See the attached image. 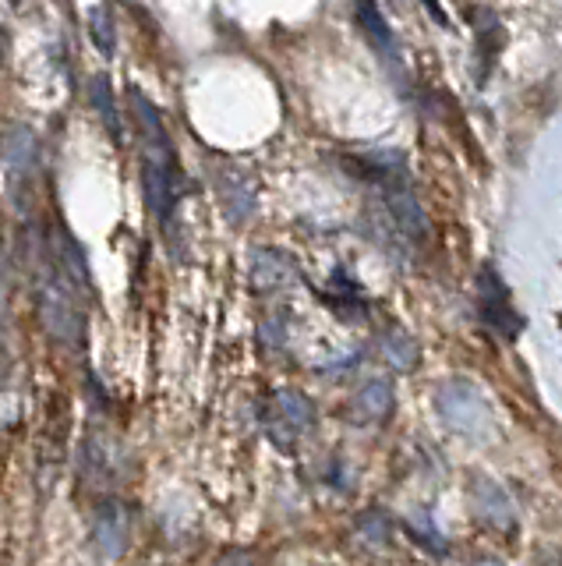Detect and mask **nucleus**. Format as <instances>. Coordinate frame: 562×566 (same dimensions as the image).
<instances>
[{
	"label": "nucleus",
	"instance_id": "6e6552de",
	"mask_svg": "<svg viewBox=\"0 0 562 566\" xmlns=\"http://www.w3.org/2000/svg\"><path fill=\"white\" fill-rule=\"evenodd\" d=\"M385 206H390L393 212V220L400 223V230L407 238H425L428 234V220H425V212H421L417 199H414V191L403 185V181H393L390 177V185H385Z\"/></svg>",
	"mask_w": 562,
	"mask_h": 566
},
{
	"label": "nucleus",
	"instance_id": "1a4fd4ad",
	"mask_svg": "<svg viewBox=\"0 0 562 566\" xmlns=\"http://www.w3.org/2000/svg\"><path fill=\"white\" fill-rule=\"evenodd\" d=\"M358 22L368 35V43H372L379 53H382V61H390V64H400V50H396V35L390 29V22H385V14L379 11L375 0H358Z\"/></svg>",
	"mask_w": 562,
	"mask_h": 566
},
{
	"label": "nucleus",
	"instance_id": "9d476101",
	"mask_svg": "<svg viewBox=\"0 0 562 566\" xmlns=\"http://www.w3.org/2000/svg\"><path fill=\"white\" fill-rule=\"evenodd\" d=\"M390 411H393V389H390V382H382V379L361 386L354 394V400H350V418L361 421V424L385 421V418H390Z\"/></svg>",
	"mask_w": 562,
	"mask_h": 566
},
{
	"label": "nucleus",
	"instance_id": "2eb2a0df",
	"mask_svg": "<svg viewBox=\"0 0 562 566\" xmlns=\"http://www.w3.org/2000/svg\"><path fill=\"white\" fill-rule=\"evenodd\" d=\"M216 566H252V563L244 559V556H226V559H220Z\"/></svg>",
	"mask_w": 562,
	"mask_h": 566
},
{
	"label": "nucleus",
	"instance_id": "20e7f679",
	"mask_svg": "<svg viewBox=\"0 0 562 566\" xmlns=\"http://www.w3.org/2000/svg\"><path fill=\"white\" fill-rule=\"evenodd\" d=\"M262 421H266V432L273 436V442L290 450L305 432H311L315 407L305 394H297V389H279V394L269 397Z\"/></svg>",
	"mask_w": 562,
	"mask_h": 566
},
{
	"label": "nucleus",
	"instance_id": "39448f33",
	"mask_svg": "<svg viewBox=\"0 0 562 566\" xmlns=\"http://www.w3.org/2000/svg\"><path fill=\"white\" fill-rule=\"evenodd\" d=\"M478 308H481L485 323L496 326L499 333L513 336L520 329V315L509 308L506 287H502V280L496 276V270H491V265H485L481 276H478Z\"/></svg>",
	"mask_w": 562,
	"mask_h": 566
},
{
	"label": "nucleus",
	"instance_id": "dca6fc26",
	"mask_svg": "<svg viewBox=\"0 0 562 566\" xmlns=\"http://www.w3.org/2000/svg\"><path fill=\"white\" fill-rule=\"evenodd\" d=\"M474 566H502V563H496V559H481V563H474Z\"/></svg>",
	"mask_w": 562,
	"mask_h": 566
},
{
	"label": "nucleus",
	"instance_id": "f03ea898",
	"mask_svg": "<svg viewBox=\"0 0 562 566\" xmlns=\"http://www.w3.org/2000/svg\"><path fill=\"white\" fill-rule=\"evenodd\" d=\"M78 291L72 287V280L61 273V265L54 262V270H46L40 276V318L46 333L54 340L75 347L82 336V312H78Z\"/></svg>",
	"mask_w": 562,
	"mask_h": 566
},
{
	"label": "nucleus",
	"instance_id": "ddd939ff",
	"mask_svg": "<svg viewBox=\"0 0 562 566\" xmlns=\"http://www.w3.org/2000/svg\"><path fill=\"white\" fill-rule=\"evenodd\" d=\"M107 78H96L93 82V103L99 106V117H103V124H107V132L114 135V138H120V117H117V111H114V99H107Z\"/></svg>",
	"mask_w": 562,
	"mask_h": 566
},
{
	"label": "nucleus",
	"instance_id": "f257e3e1",
	"mask_svg": "<svg viewBox=\"0 0 562 566\" xmlns=\"http://www.w3.org/2000/svg\"><path fill=\"white\" fill-rule=\"evenodd\" d=\"M131 106H135V120H138V138H142V181H146V199L149 209L160 220L170 217L173 209V185H178V170H173V149L163 128L160 111L138 93H131Z\"/></svg>",
	"mask_w": 562,
	"mask_h": 566
},
{
	"label": "nucleus",
	"instance_id": "7ed1b4c3",
	"mask_svg": "<svg viewBox=\"0 0 562 566\" xmlns=\"http://www.w3.org/2000/svg\"><path fill=\"white\" fill-rule=\"evenodd\" d=\"M435 403H438V415L467 439H478L491 429V411H488V400L478 386H470L464 379H453V382H443L435 394Z\"/></svg>",
	"mask_w": 562,
	"mask_h": 566
},
{
	"label": "nucleus",
	"instance_id": "4468645a",
	"mask_svg": "<svg viewBox=\"0 0 562 566\" xmlns=\"http://www.w3.org/2000/svg\"><path fill=\"white\" fill-rule=\"evenodd\" d=\"M93 40L103 53H110L114 50V25L107 22V11L96 8L93 11Z\"/></svg>",
	"mask_w": 562,
	"mask_h": 566
},
{
	"label": "nucleus",
	"instance_id": "f8f14e48",
	"mask_svg": "<svg viewBox=\"0 0 562 566\" xmlns=\"http://www.w3.org/2000/svg\"><path fill=\"white\" fill-rule=\"evenodd\" d=\"M382 354H385V361H393V368H411L414 358H417V347H414L411 336H403L400 329H393V333L382 336Z\"/></svg>",
	"mask_w": 562,
	"mask_h": 566
},
{
	"label": "nucleus",
	"instance_id": "0eeeda50",
	"mask_svg": "<svg viewBox=\"0 0 562 566\" xmlns=\"http://www.w3.org/2000/svg\"><path fill=\"white\" fill-rule=\"evenodd\" d=\"M128 531H131V521H128V510L120 503H103L99 513H96V545L103 559H117L125 553L128 545Z\"/></svg>",
	"mask_w": 562,
	"mask_h": 566
},
{
	"label": "nucleus",
	"instance_id": "9b49d317",
	"mask_svg": "<svg viewBox=\"0 0 562 566\" xmlns=\"http://www.w3.org/2000/svg\"><path fill=\"white\" fill-rule=\"evenodd\" d=\"M474 506H478L481 517L499 527V531H513L517 527V513H513V503L506 500V492L491 482H474Z\"/></svg>",
	"mask_w": 562,
	"mask_h": 566
},
{
	"label": "nucleus",
	"instance_id": "423d86ee",
	"mask_svg": "<svg viewBox=\"0 0 562 566\" xmlns=\"http://www.w3.org/2000/svg\"><path fill=\"white\" fill-rule=\"evenodd\" d=\"M248 280L258 294H273L284 291L297 280L294 262L284 252H273V248H255L252 252V265H248Z\"/></svg>",
	"mask_w": 562,
	"mask_h": 566
}]
</instances>
